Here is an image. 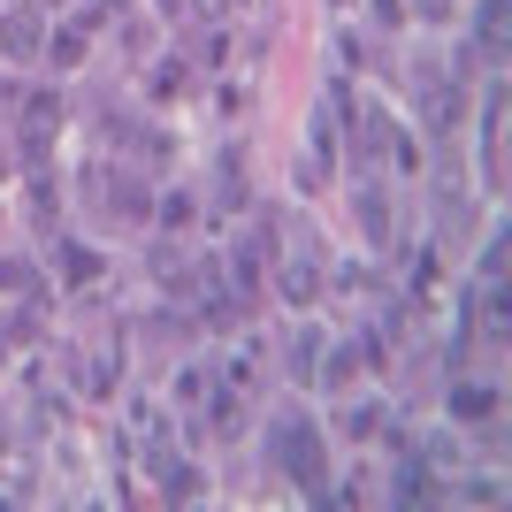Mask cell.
I'll use <instances>...</instances> for the list:
<instances>
[{"label":"cell","mask_w":512,"mask_h":512,"mask_svg":"<svg viewBox=\"0 0 512 512\" xmlns=\"http://www.w3.org/2000/svg\"><path fill=\"white\" fill-rule=\"evenodd\" d=\"M276 459H283V474H291L299 490H314V482H321V436L306 421H283L276 428Z\"/></svg>","instance_id":"obj_1"},{"label":"cell","mask_w":512,"mask_h":512,"mask_svg":"<svg viewBox=\"0 0 512 512\" xmlns=\"http://www.w3.org/2000/svg\"><path fill=\"white\" fill-rule=\"evenodd\" d=\"M360 367H383V337H352V344H337V352H329V367H321V383L344 390Z\"/></svg>","instance_id":"obj_2"},{"label":"cell","mask_w":512,"mask_h":512,"mask_svg":"<svg viewBox=\"0 0 512 512\" xmlns=\"http://www.w3.org/2000/svg\"><path fill=\"white\" fill-rule=\"evenodd\" d=\"M54 130H62V100H54V92H39V100L23 107V153H31V161H46V138H54Z\"/></svg>","instance_id":"obj_3"},{"label":"cell","mask_w":512,"mask_h":512,"mask_svg":"<svg viewBox=\"0 0 512 512\" xmlns=\"http://www.w3.org/2000/svg\"><path fill=\"white\" fill-rule=\"evenodd\" d=\"M0 46H8V54H23V62H31V54H39V46H46L39 16H31V8H8V16H0Z\"/></svg>","instance_id":"obj_4"},{"label":"cell","mask_w":512,"mask_h":512,"mask_svg":"<svg viewBox=\"0 0 512 512\" xmlns=\"http://www.w3.org/2000/svg\"><path fill=\"white\" fill-rule=\"evenodd\" d=\"M451 413H459V421H490L497 398H490V390H474V383H459V390H451Z\"/></svg>","instance_id":"obj_5"},{"label":"cell","mask_w":512,"mask_h":512,"mask_svg":"<svg viewBox=\"0 0 512 512\" xmlns=\"http://www.w3.org/2000/svg\"><path fill=\"white\" fill-rule=\"evenodd\" d=\"M360 230H367V245H390V207H383V192L360 199Z\"/></svg>","instance_id":"obj_6"},{"label":"cell","mask_w":512,"mask_h":512,"mask_svg":"<svg viewBox=\"0 0 512 512\" xmlns=\"http://www.w3.org/2000/svg\"><path fill=\"white\" fill-rule=\"evenodd\" d=\"M283 299H291V306H314V268H306V260H283Z\"/></svg>","instance_id":"obj_7"},{"label":"cell","mask_w":512,"mask_h":512,"mask_svg":"<svg viewBox=\"0 0 512 512\" xmlns=\"http://www.w3.org/2000/svg\"><path fill=\"white\" fill-rule=\"evenodd\" d=\"M46 54H54V69H77V62H85V31H54Z\"/></svg>","instance_id":"obj_8"},{"label":"cell","mask_w":512,"mask_h":512,"mask_svg":"<svg viewBox=\"0 0 512 512\" xmlns=\"http://www.w3.org/2000/svg\"><path fill=\"white\" fill-rule=\"evenodd\" d=\"M482 54H505V0H482Z\"/></svg>","instance_id":"obj_9"},{"label":"cell","mask_w":512,"mask_h":512,"mask_svg":"<svg viewBox=\"0 0 512 512\" xmlns=\"http://www.w3.org/2000/svg\"><path fill=\"white\" fill-rule=\"evenodd\" d=\"M153 276L169 283L176 299H184V291H192V268H184V260H176V253H153Z\"/></svg>","instance_id":"obj_10"},{"label":"cell","mask_w":512,"mask_h":512,"mask_svg":"<svg viewBox=\"0 0 512 512\" xmlns=\"http://www.w3.org/2000/svg\"><path fill=\"white\" fill-rule=\"evenodd\" d=\"M161 490L184 505V497H199V467H161Z\"/></svg>","instance_id":"obj_11"},{"label":"cell","mask_w":512,"mask_h":512,"mask_svg":"<svg viewBox=\"0 0 512 512\" xmlns=\"http://www.w3.org/2000/svg\"><path fill=\"white\" fill-rule=\"evenodd\" d=\"M375 428H383V406H352L344 413V436H375Z\"/></svg>","instance_id":"obj_12"},{"label":"cell","mask_w":512,"mask_h":512,"mask_svg":"<svg viewBox=\"0 0 512 512\" xmlns=\"http://www.w3.org/2000/svg\"><path fill=\"white\" fill-rule=\"evenodd\" d=\"M31 283H39V276H31V260H0V291H31Z\"/></svg>","instance_id":"obj_13"},{"label":"cell","mask_w":512,"mask_h":512,"mask_svg":"<svg viewBox=\"0 0 512 512\" xmlns=\"http://www.w3.org/2000/svg\"><path fill=\"white\" fill-rule=\"evenodd\" d=\"M69 276L92 283V276H100V253H85V245H77V253H69Z\"/></svg>","instance_id":"obj_14"},{"label":"cell","mask_w":512,"mask_h":512,"mask_svg":"<svg viewBox=\"0 0 512 512\" xmlns=\"http://www.w3.org/2000/svg\"><path fill=\"white\" fill-rule=\"evenodd\" d=\"M199 8H207V16H230V8H237V0H199Z\"/></svg>","instance_id":"obj_15"},{"label":"cell","mask_w":512,"mask_h":512,"mask_svg":"<svg viewBox=\"0 0 512 512\" xmlns=\"http://www.w3.org/2000/svg\"><path fill=\"white\" fill-rule=\"evenodd\" d=\"M421 8H428V16H436V8H451V0H421Z\"/></svg>","instance_id":"obj_16"},{"label":"cell","mask_w":512,"mask_h":512,"mask_svg":"<svg viewBox=\"0 0 512 512\" xmlns=\"http://www.w3.org/2000/svg\"><path fill=\"white\" fill-rule=\"evenodd\" d=\"M169 8H176V0H169Z\"/></svg>","instance_id":"obj_17"}]
</instances>
